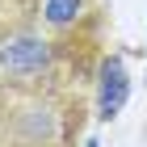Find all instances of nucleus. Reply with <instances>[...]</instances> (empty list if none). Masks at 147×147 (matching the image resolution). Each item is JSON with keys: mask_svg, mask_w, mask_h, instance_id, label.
Here are the masks:
<instances>
[{"mask_svg": "<svg viewBox=\"0 0 147 147\" xmlns=\"http://www.w3.org/2000/svg\"><path fill=\"white\" fill-rule=\"evenodd\" d=\"M84 122L80 92L55 76H0V147H71Z\"/></svg>", "mask_w": 147, "mask_h": 147, "instance_id": "obj_1", "label": "nucleus"}, {"mask_svg": "<svg viewBox=\"0 0 147 147\" xmlns=\"http://www.w3.org/2000/svg\"><path fill=\"white\" fill-rule=\"evenodd\" d=\"M122 97H126V71L118 59H109L101 67V118H113L122 109Z\"/></svg>", "mask_w": 147, "mask_h": 147, "instance_id": "obj_2", "label": "nucleus"}, {"mask_svg": "<svg viewBox=\"0 0 147 147\" xmlns=\"http://www.w3.org/2000/svg\"><path fill=\"white\" fill-rule=\"evenodd\" d=\"M88 147H97V143H88Z\"/></svg>", "mask_w": 147, "mask_h": 147, "instance_id": "obj_3", "label": "nucleus"}]
</instances>
